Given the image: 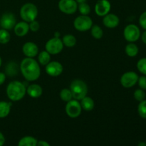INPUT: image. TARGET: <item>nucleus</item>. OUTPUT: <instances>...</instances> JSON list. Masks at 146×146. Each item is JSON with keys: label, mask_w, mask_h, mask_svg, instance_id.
<instances>
[{"label": "nucleus", "mask_w": 146, "mask_h": 146, "mask_svg": "<svg viewBox=\"0 0 146 146\" xmlns=\"http://www.w3.org/2000/svg\"><path fill=\"white\" fill-rule=\"evenodd\" d=\"M20 71L24 78L28 81H36L41 75V68L38 63L29 57H27L21 61Z\"/></svg>", "instance_id": "f257e3e1"}, {"label": "nucleus", "mask_w": 146, "mask_h": 146, "mask_svg": "<svg viewBox=\"0 0 146 146\" xmlns=\"http://www.w3.org/2000/svg\"><path fill=\"white\" fill-rule=\"evenodd\" d=\"M7 95L12 101H19L22 99L27 94V87L19 81H13L7 87Z\"/></svg>", "instance_id": "f03ea898"}, {"label": "nucleus", "mask_w": 146, "mask_h": 146, "mask_svg": "<svg viewBox=\"0 0 146 146\" xmlns=\"http://www.w3.org/2000/svg\"><path fill=\"white\" fill-rule=\"evenodd\" d=\"M69 89L72 93L73 98L78 101H81L88 94L87 84L80 79L74 80L71 83Z\"/></svg>", "instance_id": "7ed1b4c3"}, {"label": "nucleus", "mask_w": 146, "mask_h": 146, "mask_svg": "<svg viewBox=\"0 0 146 146\" xmlns=\"http://www.w3.org/2000/svg\"><path fill=\"white\" fill-rule=\"evenodd\" d=\"M19 14L23 21L29 23L36 20L38 16V9L35 4L27 3L21 7Z\"/></svg>", "instance_id": "20e7f679"}, {"label": "nucleus", "mask_w": 146, "mask_h": 146, "mask_svg": "<svg viewBox=\"0 0 146 146\" xmlns=\"http://www.w3.org/2000/svg\"><path fill=\"white\" fill-rule=\"evenodd\" d=\"M74 28L79 31H86L91 29L93 26L92 19L88 15L78 16L74 21Z\"/></svg>", "instance_id": "39448f33"}, {"label": "nucleus", "mask_w": 146, "mask_h": 146, "mask_svg": "<svg viewBox=\"0 0 146 146\" xmlns=\"http://www.w3.org/2000/svg\"><path fill=\"white\" fill-rule=\"evenodd\" d=\"M123 36L125 39L128 42H135L141 37V31L135 24H128L124 29Z\"/></svg>", "instance_id": "423d86ee"}, {"label": "nucleus", "mask_w": 146, "mask_h": 146, "mask_svg": "<svg viewBox=\"0 0 146 146\" xmlns=\"http://www.w3.org/2000/svg\"><path fill=\"white\" fill-rule=\"evenodd\" d=\"M65 111L68 116L71 118H76L81 115L82 108L78 100L72 99L66 102Z\"/></svg>", "instance_id": "0eeeda50"}, {"label": "nucleus", "mask_w": 146, "mask_h": 146, "mask_svg": "<svg viewBox=\"0 0 146 146\" xmlns=\"http://www.w3.org/2000/svg\"><path fill=\"white\" fill-rule=\"evenodd\" d=\"M45 48L51 55H56L61 52L64 48V44L61 38L54 37L46 43Z\"/></svg>", "instance_id": "6e6552de"}, {"label": "nucleus", "mask_w": 146, "mask_h": 146, "mask_svg": "<svg viewBox=\"0 0 146 146\" xmlns=\"http://www.w3.org/2000/svg\"><path fill=\"white\" fill-rule=\"evenodd\" d=\"M58 7L61 12L66 14H73L78 9V3L76 0H60Z\"/></svg>", "instance_id": "1a4fd4ad"}, {"label": "nucleus", "mask_w": 146, "mask_h": 146, "mask_svg": "<svg viewBox=\"0 0 146 146\" xmlns=\"http://www.w3.org/2000/svg\"><path fill=\"white\" fill-rule=\"evenodd\" d=\"M139 76L134 71L125 72L121 77V84L124 88H131L138 83Z\"/></svg>", "instance_id": "9d476101"}, {"label": "nucleus", "mask_w": 146, "mask_h": 146, "mask_svg": "<svg viewBox=\"0 0 146 146\" xmlns=\"http://www.w3.org/2000/svg\"><path fill=\"white\" fill-rule=\"evenodd\" d=\"M16 24H17V19L15 16L11 12L4 13L0 19V26L1 28L6 30L14 29Z\"/></svg>", "instance_id": "9b49d317"}, {"label": "nucleus", "mask_w": 146, "mask_h": 146, "mask_svg": "<svg viewBox=\"0 0 146 146\" xmlns=\"http://www.w3.org/2000/svg\"><path fill=\"white\" fill-rule=\"evenodd\" d=\"M63 66L58 61H50L45 66V71L48 76L52 77H56L61 75L63 72Z\"/></svg>", "instance_id": "f8f14e48"}, {"label": "nucleus", "mask_w": 146, "mask_h": 146, "mask_svg": "<svg viewBox=\"0 0 146 146\" xmlns=\"http://www.w3.org/2000/svg\"><path fill=\"white\" fill-rule=\"evenodd\" d=\"M111 3L108 0H98L95 6V12L98 17H104L111 10Z\"/></svg>", "instance_id": "ddd939ff"}, {"label": "nucleus", "mask_w": 146, "mask_h": 146, "mask_svg": "<svg viewBox=\"0 0 146 146\" xmlns=\"http://www.w3.org/2000/svg\"><path fill=\"white\" fill-rule=\"evenodd\" d=\"M22 51L27 57L34 58L38 54V47L35 43L28 41L23 45Z\"/></svg>", "instance_id": "4468645a"}, {"label": "nucleus", "mask_w": 146, "mask_h": 146, "mask_svg": "<svg viewBox=\"0 0 146 146\" xmlns=\"http://www.w3.org/2000/svg\"><path fill=\"white\" fill-rule=\"evenodd\" d=\"M120 19L117 15L114 14H106L103 19V24L108 29H114L118 26Z\"/></svg>", "instance_id": "2eb2a0df"}, {"label": "nucleus", "mask_w": 146, "mask_h": 146, "mask_svg": "<svg viewBox=\"0 0 146 146\" xmlns=\"http://www.w3.org/2000/svg\"><path fill=\"white\" fill-rule=\"evenodd\" d=\"M14 34L17 36H24L28 34L29 31V23L26 22L24 21L17 23L14 26Z\"/></svg>", "instance_id": "dca6fc26"}, {"label": "nucleus", "mask_w": 146, "mask_h": 146, "mask_svg": "<svg viewBox=\"0 0 146 146\" xmlns=\"http://www.w3.org/2000/svg\"><path fill=\"white\" fill-rule=\"evenodd\" d=\"M27 93L31 98H39L43 94V89L38 84H31L27 88Z\"/></svg>", "instance_id": "f3484780"}, {"label": "nucleus", "mask_w": 146, "mask_h": 146, "mask_svg": "<svg viewBox=\"0 0 146 146\" xmlns=\"http://www.w3.org/2000/svg\"><path fill=\"white\" fill-rule=\"evenodd\" d=\"M80 104H81L82 109L85 110L86 111H92L94 108V106H95V103H94V100L90 98V97L86 96L81 100Z\"/></svg>", "instance_id": "a211bd4d"}, {"label": "nucleus", "mask_w": 146, "mask_h": 146, "mask_svg": "<svg viewBox=\"0 0 146 146\" xmlns=\"http://www.w3.org/2000/svg\"><path fill=\"white\" fill-rule=\"evenodd\" d=\"M38 140L32 136H24L19 140V146H36Z\"/></svg>", "instance_id": "6ab92c4d"}, {"label": "nucleus", "mask_w": 146, "mask_h": 146, "mask_svg": "<svg viewBox=\"0 0 146 146\" xmlns=\"http://www.w3.org/2000/svg\"><path fill=\"white\" fill-rule=\"evenodd\" d=\"M11 104L6 101H0V118L8 116L11 111Z\"/></svg>", "instance_id": "aec40b11"}, {"label": "nucleus", "mask_w": 146, "mask_h": 146, "mask_svg": "<svg viewBox=\"0 0 146 146\" xmlns=\"http://www.w3.org/2000/svg\"><path fill=\"white\" fill-rule=\"evenodd\" d=\"M125 51L128 56L135 57L138 55L139 49H138V47L136 44H134L133 42H130L125 46Z\"/></svg>", "instance_id": "412c9836"}, {"label": "nucleus", "mask_w": 146, "mask_h": 146, "mask_svg": "<svg viewBox=\"0 0 146 146\" xmlns=\"http://www.w3.org/2000/svg\"><path fill=\"white\" fill-rule=\"evenodd\" d=\"M38 61L41 65L46 66L51 61V54L46 51H42L38 54Z\"/></svg>", "instance_id": "4be33fe9"}, {"label": "nucleus", "mask_w": 146, "mask_h": 146, "mask_svg": "<svg viewBox=\"0 0 146 146\" xmlns=\"http://www.w3.org/2000/svg\"><path fill=\"white\" fill-rule=\"evenodd\" d=\"M76 38L72 34H66L62 38V42L64 44V46L69 47V48L74 46L76 44Z\"/></svg>", "instance_id": "5701e85b"}, {"label": "nucleus", "mask_w": 146, "mask_h": 146, "mask_svg": "<svg viewBox=\"0 0 146 146\" xmlns=\"http://www.w3.org/2000/svg\"><path fill=\"white\" fill-rule=\"evenodd\" d=\"M91 33L92 36L96 39H101L104 35L103 29L98 25H93L91 28Z\"/></svg>", "instance_id": "b1692460"}, {"label": "nucleus", "mask_w": 146, "mask_h": 146, "mask_svg": "<svg viewBox=\"0 0 146 146\" xmlns=\"http://www.w3.org/2000/svg\"><path fill=\"white\" fill-rule=\"evenodd\" d=\"M18 72V65L14 62H10L6 68V73L8 76H13L17 74Z\"/></svg>", "instance_id": "393cba45"}, {"label": "nucleus", "mask_w": 146, "mask_h": 146, "mask_svg": "<svg viewBox=\"0 0 146 146\" xmlns=\"http://www.w3.org/2000/svg\"><path fill=\"white\" fill-rule=\"evenodd\" d=\"M10 39H11V35L8 30H6L4 29H0V44H7L10 41Z\"/></svg>", "instance_id": "a878e982"}, {"label": "nucleus", "mask_w": 146, "mask_h": 146, "mask_svg": "<svg viewBox=\"0 0 146 146\" xmlns=\"http://www.w3.org/2000/svg\"><path fill=\"white\" fill-rule=\"evenodd\" d=\"M60 98L61 100L65 102H68V101H71L73 99L72 93H71V90L68 89V88H64L60 92Z\"/></svg>", "instance_id": "bb28decb"}, {"label": "nucleus", "mask_w": 146, "mask_h": 146, "mask_svg": "<svg viewBox=\"0 0 146 146\" xmlns=\"http://www.w3.org/2000/svg\"><path fill=\"white\" fill-rule=\"evenodd\" d=\"M78 9L82 15H88L91 12V7L86 2L81 3L78 4Z\"/></svg>", "instance_id": "cd10ccee"}, {"label": "nucleus", "mask_w": 146, "mask_h": 146, "mask_svg": "<svg viewBox=\"0 0 146 146\" xmlns=\"http://www.w3.org/2000/svg\"><path fill=\"white\" fill-rule=\"evenodd\" d=\"M138 112L141 118L146 119V100L140 102L138 106Z\"/></svg>", "instance_id": "c85d7f7f"}, {"label": "nucleus", "mask_w": 146, "mask_h": 146, "mask_svg": "<svg viewBox=\"0 0 146 146\" xmlns=\"http://www.w3.org/2000/svg\"><path fill=\"white\" fill-rule=\"evenodd\" d=\"M137 68L138 71L146 76V58H142L137 63Z\"/></svg>", "instance_id": "c756f323"}, {"label": "nucleus", "mask_w": 146, "mask_h": 146, "mask_svg": "<svg viewBox=\"0 0 146 146\" xmlns=\"http://www.w3.org/2000/svg\"><path fill=\"white\" fill-rule=\"evenodd\" d=\"M133 96H134V98H135L136 101L141 102V101L145 100V91H144V90L141 89V88H140V89H137L135 90V92H134Z\"/></svg>", "instance_id": "7c9ffc66"}, {"label": "nucleus", "mask_w": 146, "mask_h": 146, "mask_svg": "<svg viewBox=\"0 0 146 146\" xmlns=\"http://www.w3.org/2000/svg\"><path fill=\"white\" fill-rule=\"evenodd\" d=\"M29 30H31L33 32H36V31H38L40 28L39 23L37 21H36V20L29 22Z\"/></svg>", "instance_id": "2f4dec72"}, {"label": "nucleus", "mask_w": 146, "mask_h": 146, "mask_svg": "<svg viewBox=\"0 0 146 146\" xmlns=\"http://www.w3.org/2000/svg\"><path fill=\"white\" fill-rule=\"evenodd\" d=\"M138 84L140 88L143 90H146V76H143L138 78Z\"/></svg>", "instance_id": "473e14b6"}, {"label": "nucleus", "mask_w": 146, "mask_h": 146, "mask_svg": "<svg viewBox=\"0 0 146 146\" xmlns=\"http://www.w3.org/2000/svg\"><path fill=\"white\" fill-rule=\"evenodd\" d=\"M139 24L143 29L146 30V11L142 13L141 15L140 16Z\"/></svg>", "instance_id": "72a5a7b5"}, {"label": "nucleus", "mask_w": 146, "mask_h": 146, "mask_svg": "<svg viewBox=\"0 0 146 146\" xmlns=\"http://www.w3.org/2000/svg\"><path fill=\"white\" fill-rule=\"evenodd\" d=\"M6 81V74L4 73L0 72V86L2 85Z\"/></svg>", "instance_id": "f704fd0d"}, {"label": "nucleus", "mask_w": 146, "mask_h": 146, "mask_svg": "<svg viewBox=\"0 0 146 146\" xmlns=\"http://www.w3.org/2000/svg\"><path fill=\"white\" fill-rule=\"evenodd\" d=\"M37 145H38V146H49L50 144L45 141H38Z\"/></svg>", "instance_id": "c9c22d12"}, {"label": "nucleus", "mask_w": 146, "mask_h": 146, "mask_svg": "<svg viewBox=\"0 0 146 146\" xmlns=\"http://www.w3.org/2000/svg\"><path fill=\"white\" fill-rule=\"evenodd\" d=\"M5 143V137L0 132V146H2Z\"/></svg>", "instance_id": "e433bc0d"}, {"label": "nucleus", "mask_w": 146, "mask_h": 146, "mask_svg": "<svg viewBox=\"0 0 146 146\" xmlns=\"http://www.w3.org/2000/svg\"><path fill=\"white\" fill-rule=\"evenodd\" d=\"M141 39H142L143 42L146 44V30L143 33L142 35H141Z\"/></svg>", "instance_id": "4c0bfd02"}, {"label": "nucleus", "mask_w": 146, "mask_h": 146, "mask_svg": "<svg viewBox=\"0 0 146 146\" xmlns=\"http://www.w3.org/2000/svg\"><path fill=\"white\" fill-rule=\"evenodd\" d=\"M54 37H57V38H59L60 37V33L56 31V32L54 33Z\"/></svg>", "instance_id": "58836bf2"}, {"label": "nucleus", "mask_w": 146, "mask_h": 146, "mask_svg": "<svg viewBox=\"0 0 146 146\" xmlns=\"http://www.w3.org/2000/svg\"><path fill=\"white\" fill-rule=\"evenodd\" d=\"M76 1L78 4H81V3L86 2V0H76Z\"/></svg>", "instance_id": "ea45409f"}, {"label": "nucleus", "mask_w": 146, "mask_h": 146, "mask_svg": "<svg viewBox=\"0 0 146 146\" xmlns=\"http://www.w3.org/2000/svg\"><path fill=\"white\" fill-rule=\"evenodd\" d=\"M138 145H139V146H145V145H146V143H143V142L140 143H138Z\"/></svg>", "instance_id": "a19ab883"}, {"label": "nucleus", "mask_w": 146, "mask_h": 146, "mask_svg": "<svg viewBox=\"0 0 146 146\" xmlns=\"http://www.w3.org/2000/svg\"><path fill=\"white\" fill-rule=\"evenodd\" d=\"M1 64H2V60H1V58L0 57V67H1Z\"/></svg>", "instance_id": "79ce46f5"}]
</instances>
